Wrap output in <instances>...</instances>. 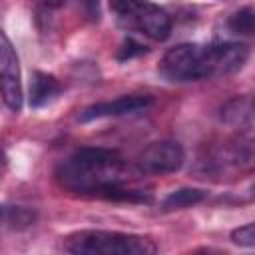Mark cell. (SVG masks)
Instances as JSON below:
<instances>
[{"label":"cell","instance_id":"cell-5","mask_svg":"<svg viewBox=\"0 0 255 255\" xmlns=\"http://www.w3.org/2000/svg\"><path fill=\"white\" fill-rule=\"evenodd\" d=\"M116 22L128 30L137 32L155 42H163L171 34L169 14L151 0H108Z\"/></svg>","mask_w":255,"mask_h":255},{"label":"cell","instance_id":"cell-4","mask_svg":"<svg viewBox=\"0 0 255 255\" xmlns=\"http://www.w3.org/2000/svg\"><path fill=\"white\" fill-rule=\"evenodd\" d=\"M62 249L74 255H151L157 251V245L145 235L80 229L64 237Z\"/></svg>","mask_w":255,"mask_h":255},{"label":"cell","instance_id":"cell-15","mask_svg":"<svg viewBox=\"0 0 255 255\" xmlns=\"http://www.w3.org/2000/svg\"><path fill=\"white\" fill-rule=\"evenodd\" d=\"M147 52V48L143 46V44H139L135 38H131V36H128L124 42H122V46H120V50H118V60H129V58H133V56H139V54H145Z\"/></svg>","mask_w":255,"mask_h":255},{"label":"cell","instance_id":"cell-18","mask_svg":"<svg viewBox=\"0 0 255 255\" xmlns=\"http://www.w3.org/2000/svg\"><path fill=\"white\" fill-rule=\"evenodd\" d=\"M251 197H253V199H255V183H253V185H251Z\"/></svg>","mask_w":255,"mask_h":255},{"label":"cell","instance_id":"cell-9","mask_svg":"<svg viewBox=\"0 0 255 255\" xmlns=\"http://www.w3.org/2000/svg\"><path fill=\"white\" fill-rule=\"evenodd\" d=\"M255 118V100L249 96H235L221 108V120L233 129H245Z\"/></svg>","mask_w":255,"mask_h":255},{"label":"cell","instance_id":"cell-13","mask_svg":"<svg viewBox=\"0 0 255 255\" xmlns=\"http://www.w3.org/2000/svg\"><path fill=\"white\" fill-rule=\"evenodd\" d=\"M2 217H4V225L10 229H26L30 225H34L36 221V211L24 205H4L2 209Z\"/></svg>","mask_w":255,"mask_h":255},{"label":"cell","instance_id":"cell-2","mask_svg":"<svg viewBox=\"0 0 255 255\" xmlns=\"http://www.w3.org/2000/svg\"><path fill=\"white\" fill-rule=\"evenodd\" d=\"M249 60V48L239 42L177 44L159 60L157 72L165 82L187 84L225 78L239 72Z\"/></svg>","mask_w":255,"mask_h":255},{"label":"cell","instance_id":"cell-12","mask_svg":"<svg viewBox=\"0 0 255 255\" xmlns=\"http://www.w3.org/2000/svg\"><path fill=\"white\" fill-rule=\"evenodd\" d=\"M225 26L235 36H255V6H243L235 10L227 18Z\"/></svg>","mask_w":255,"mask_h":255},{"label":"cell","instance_id":"cell-11","mask_svg":"<svg viewBox=\"0 0 255 255\" xmlns=\"http://www.w3.org/2000/svg\"><path fill=\"white\" fill-rule=\"evenodd\" d=\"M207 197V191L205 189H193V187H181V189H175L171 191L163 203H161V209L163 211H175V209H185V207H191V205H197L201 203L203 199Z\"/></svg>","mask_w":255,"mask_h":255},{"label":"cell","instance_id":"cell-1","mask_svg":"<svg viewBox=\"0 0 255 255\" xmlns=\"http://www.w3.org/2000/svg\"><path fill=\"white\" fill-rule=\"evenodd\" d=\"M137 173L141 171L131 167L118 151L82 147L56 165L54 177L62 189L74 195L149 203L151 191L135 185Z\"/></svg>","mask_w":255,"mask_h":255},{"label":"cell","instance_id":"cell-6","mask_svg":"<svg viewBox=\"0 0 255 255\" xmlns=\"http://www.w3.org/2000/svg\"><path fill=\"white\" fill-rule=\"evenodd\" d=\"M183 161H185V151L177 141L159 139V141H151L139 151L135 159V167L141 173L165 175L181 169Z\"/></svg>","mask_w":255,"mask_h":255},{"label":"cell","instance_id":"cell-10","mask_svg":"<svg viewBox=\"0 0 255 255\" xmlns=\"http://www.w3.org/2000/svg\"><path fill=\"white\" fill-rule=\"evenodd\" d=\"M62 92V84L46 72H34L30 80V106L44 108L52 104Z\"/></svg>","mask_w":255,"mask_h":255},{"label":"cell","instance_id":"cell-16","mask_svg":"<svg viewBox=\"0 0 255 255\" xmlns=\"http://www.w3.org/2000/svg\"><path fill=\"white\" fill-rule=\"evenodd\" d=\"M76 4L88 20H92V22L100 20V0H76Z\"/></svg>","mask_w":255,"mask_h":255},{"label":"cell","instance_id":"cell-14","mask_svg":"<svg viewBox=\"0 0 255 255\" xmlns=\"http://www.w3.org/2000/svg\"><path fill=\"white\" fill-rule=\"evenodd\" d=\"M231 241L239 247H255V221L231 231Z\"/></svg>","mask_w":255,"mask_h":255},{"label":"cell","instance_id":"cell-7","mask_svg":"<svg viewBox=\"0 0 255 255\" xmlns=\"http://www.w3.org/2000/svg\"><path fill=\"white\" fill-rule=\"evenodd\" d=\"M2 46H0V86H2V102L4 106L18 114L24 104V94H22V80H20V64L18 56L8 40V36L2 32Z\"/></svg>","mask_w":255,"mask_h":255},{"label":"cell","instance_id":"cell-17","mask_svg":"<svg viewBox=\"0 0 255 255\" xmlns=\"http://www.w3.org/2000/svg\"><path fill=\"white\" fill-rule=\"evenodd\" d=\"M38 4H40V8L42 10H46V12H50V10H56V8H60L66 0H36Z\"/></svg>","mask_w":255,"mask_h":255},{"label":"cell","instance_id":"cell-3","mask_svg":"<svg viewBox=\"0 0 255 255\" xmlns=\"http://www.w3.org/2000/svg\"><path fill=\"white\" fill-rule=\"evenodd\" d=\"M193 175L213 183H233L255 173V135L237 131L205 145L193 167Z\"/></svg>","mask_w":255,"mask_h":255},{"label":"cell","instance_id":"cell-8","mask_svg":"<svg viewBox=\"0 0 255 255\" xmlns=\"http://www.w3.org/2000/svg\"><path fill=\"white\" fill-rule=\"evenodd\" d=\"M153 106L151 96H141V94H131V96H120L110 102H98L88 108H84L78 116L82 124L102 120V118H122V116H133L139 112H145Z\"/></svg>","mask_w":255,"mask_h":255}]
</instances>
